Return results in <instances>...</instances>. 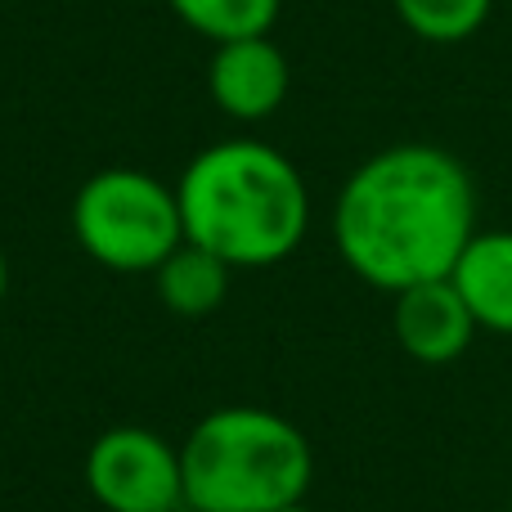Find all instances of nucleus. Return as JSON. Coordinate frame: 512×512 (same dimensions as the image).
<instances>
[{
    "mask_svg": "<svg viewBox=\"0 0 512 512\" xmlns=\"http://www.w3.org/2000/svg\"><path fill=\"white\" fill-rule=\"evenodd\" d=\"M477 234V180L441 144H391L346 176L333 207L337 256L382 292L450 279Z\"/></svg>",
    "mask_w": 512,
    "mask_h": 512,
    "instance_id": "nucleus-1",
    "label": "nucleus"
},
{
    "mask_svg": "<svg viewBox=\"0 0 512 512\" xmlns=\"http://www.w3.org/2000/svg\"><path fill=\"white\" fill-rule=\"evenodd\" d=\"M185 243L230 270H261L297 252L310 225L301 171L261 140H221L185 167L176 185Z\"/></svg>",
    "mask_w": 512,
    "mask_h": 512,
    "instance_id": "nucleus-2",
    "label": "nucleus"
},
{
    "mask_svg": "<svg viewBox=\"0 0 512 512\" xmlns=\"http://www.w3.org/2000/svg\"><path fill=\"white\" fill-rule=\"evenodd\" d=\"M180 472L194 512H274L306 499L315 454L283 414L230 405L194 423L180 445Z\"/></svg>",
    "mask_w": 512,
    "mask_h": 512,
    "instance_id": "nucleus-3",
    "label": "nucleus"
},
{
    "mask_svg": "<svg viewBox=\"0 0 512 512\" xmlns=\"http://www.w3.org/2000/svg\"><path fill=\"white\" fill-rule=\"evenodd\" d=\"M72 234L81 252L117 274L158 270L185 243L176 189L149 171H95L72 198Z\"/></svg>",
    "mask_w": 512,
    "mask_h": 512,
    "instance_id": "nucleus-4",
    "label": "nucleus"
},
{
    "mask_svg": "<svg viewBox=\"0 0 512 512\" xmlns=\"http://www.w3.org/2000/svg\"><path fill=\"white\" fill-rule=\"evenodd\" d=\"M86 486L108 512H176L185 508L180 450L149 427H108L86 454Z\"/></svg>",
    "mask_w": 512,
    "mask_h": 512,
    "instance_id": "nucleus-5",
    "label": "nucleus"
},
{
    "mask_svg": "<svg viewBox=\"0 0 512 512\" xmlns=\"http://www.w3.org/2000/svg\"><path fill=\"white\" fill-rule=\"evenodd\" d=\"M391 333H396L400 351L409 360L441 369V364H454L468 351L481 328L477 315L468 310V301H463V292L454 288V279H427L396 292Z\"/></svg>",
    "mask_w": 512,
    "mask_h": 512,
    "instance_id": "nucleus-6",
    "label": "nucleus"
},
{
    "mask_svg": "<svg viewBox=\"0 0 512 512\" xmlns=\"http://www.w3.org/2000/svg\"><path fill=\"white\" fill-rule=\"evenodd\" d=\"M207 90L234 122H265L288 99V59L270 36L225 41L207 63Z\"/></svg>",
    "mask_w": 512,
    "mask_h": 512,
    "instance_id": "nucleus-7",
    "label": "nucleus"
},
{
    "mask_svg": "<svg viewBox=\"0 0 512 512\" xmlns=\"http://www.w3.org/2000/svg\"><path fill=\"white\" fill-rule=\"evenodd\" d=\"M477 328L512 337V230H477L450 270Z\"/></svg>",
    "mask_w": 512,
    "mask_h": 512,
    "instance_id": "nucleus-8",
    "label": "nucleus"
},
{
    "mask_svg": "<svg viewBox=\"0 0 512 512\" xmlns=\"http://www.w3.org/2000/svg\"><path fill=\"white\" fill-rule=\"evenodd\" d=\"M153 279H158L162 306L185 319H198V315H212L225 301V292H230V265H225L221 256L203 252L198 243H180V248L153 270Z\"/></svg>",
    "mask_w": 512,
    "mask_h": 512,
    "instance_id": "nucleus-9",
    "label": "nucleus"
},
{
    "mask_svg": "<svg viewBox=\"0 0 512 512\" xmlns=\"http://www.w3.org/2000/svg\"><path fill=\"white\" fill-rule=\"evenodd\" d=\"M180 23H189L198 36L225 45L248 41V36H270L279 18V0H167Z\"/></svg>",
    "mask_w": 512,
    "mask_h": 512,
    "instance_id": "nucleus-10",
    "label": "nucleus"
},
{
    "mask_svg": "<svg viewBox=\"0 0 512 512\" xmlns=\"http://www.w3.org/2000/svg\"><path fill=\"white\" fill-rule=\"evenodd\" d=\"M396 18L432 45H459L486 27L495 0H391Z\"/></svg>",
    "mask_w": 512,
    "mask_h": 512,
    "instance_id": "nucleus-11",
    "label": "nucleus"
},
{
    "mask_svg": "<svg viewBox=\"0 0 512 512\" xmlns=\"http://www.w3.org/2000/svg\"><path fill=\"white\" fill-rule=\"evenodd\" d=\"M5 288H9V265H5V252H0V301H5Z\"/></svg>",
    "mask_w": 512,
    "mask_h": 512,
    "instance_id": "nucleus-12",
    "label": "nucleus"
},
{
    "mask_svg": "<svg viewBox=\"0 0 512 512\" xmlns=\"http://www.w3.org/2000/svg\"><path fill=\"white\" fill-rule=\"evenodd\" d=\"M274 512H306V504H283V508H274Z\"/></svg>",
    "mask_w": 512,
    "mask_h": 512,
    "instance_id": "nucleus-13",
    "label": "nucleus"
},
{
    "mask_svg": "<svg viewBox=\"0 0 512 512\" xmlns=\"http://www.w3.org/2000/svg\"><path fill=\"white\" fill-rule=\"evenodd\" d=\"M508 512H512V495H508Z\"/></svg>",
    "mask_w": 512,
    "mask_h": 512,
    "instance_id": "nucleus-14",
    "label": "nucleus"
}]
</instances>
